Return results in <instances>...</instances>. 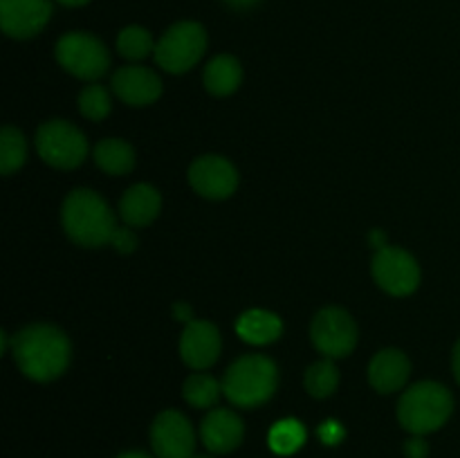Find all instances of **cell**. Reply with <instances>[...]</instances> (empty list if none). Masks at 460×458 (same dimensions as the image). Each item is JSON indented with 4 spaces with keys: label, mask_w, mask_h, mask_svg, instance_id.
Masks as SVG:
<instances>
[{
    "label": "cell",
    "mask_w": 460,
    "mask_h": 458,
    "mask_svg": "<svg viewBox=\"0 0 460 458\" xmlns=\"http://www.w3.org/2000/svg\"><path fill=\"white\" fill-rule=\"evenodd\" d=\"M358 323L341 308L319 310L310 326L314 348L328 359H340L353 353L358 346Z\"/></svg>",
    "instance_id": "obj_8"
},
{
    "label": "cell",
    "mask_w": 460,
    "mask_h": 458,
    "mask_svg": "<svg viewBox=\"0 0 460 458\" xmlns=\"http://www.w3.org/2000/svg\"><path fill=\"white\" fill-rule=\"evenodd\" d=\"M112 103H111V94L103 85L93 84V85H85L79 94V110L81 115L88 117L93 121H102L103 117H108L111 112Z\"/></svg>",
    "instance_id": "obj_26"
},
{
    "label": "cell",
    "mask_w": 460,
    "mask_h": 458,
    "mask_svg": "<svg viewBox=\"0 0 460 458\" xmlns=\"http://www.w3.org/2000/svg\"><path fill=\"white\" fill-rule=\"evenodd\" d=\"M57 3L63 4V7H84L90 0H57Z\"/></svg>",
    "instance_id": "obj_33"
},
{
    "label": "cell",
    "mask_w": 460,
    "mask_h": 458,
    "mask_svg": "<svg viewBox=\"0 0 460 458\" xmlns=\"http://www.w3.org/2000/svg\"><path fill=\"white\" fill-rule=\"evenodd\" d=\"M57 61L61 67L76 79L94 81L103 76L111 67V54L108 48L97 39V36L88 34V31H70L58 39Z\"/></svg>",
    "instance_id": "obj_6"
},
{
    "label": "cell",
    "mask_w": 460,
    "mask_h": 458,
    "mask_svg": "<svg viewBox=\"0 0 460 458\" xmlns=\"http://www.w3.org/2000/svg\"><path fill=\"white\" fill-rule=\"evenodd\" d=\"M223 393L234 407L254 409L268 402L279 384L277 364L265 355H243L223 377Z\"/></svg>",
    "instance_id": "obj_4"
},
{
    "label": "cell",
    "mask_w": 460,
    "mask_h": 458,
    "mask_svg": "<svg viewBox=\"0 0 460 458\" xmlns=\"http://www.w3.org/2000/svg\"><path fill=\"white\" fill-rule=\"evenodd\" d=\"M70 353L66 332L49 323H31L12 337L13 362L34 382H52L63 375Z\"/></svg>",
    "instance_id": "obj_1"
},
{
    "label": "cell",
    "mask_w": 460,
    "mask_h": 458,
    "mask_svg": "<svg viewBox=\"0 0 460 458\" xmlns=\"http://www.w3.org/2000/svg\"><path fill=\"white\" fill-rule=\"evenodd\" d=\"M112 247H115L119 254H130V251H135V247H137V236L133 233V229H117L115 238H112Z\"/></svg>",
    "instance_id": "obj_27"
},
{
    "label": "cell",
    "mask_w": 460,
    "mask_h": 458,
    "mask_svg": "<svg viewBox=\"0 0 460 458\" xmlns=\"http://www.w3.org/2000/svg\"><path fill=\"white\" fill-rule=\"evenodd\" d=\"M193 458H214V456H209V454H196Z\"/></svg>",
    "instance_id": "obj_35"
},
{
    "label": "cell",
    "mask_w": 460,
    "mask_h": 458,
    "mask_svg": "<svg viewBox=\"0 0 460 458\" xmlns=\"http://www.w3.org/2000/svg\"><path fill=\"white\" fill-rule=\"evenodd\" d=\"M236 332L243 341L254 346H265L272 344L281 337L283 323L281 319L274 313H268V310H247L238 317L236 321Z\"/></svg>",
    "instance_id": "obj_18"
},
{
    "label": "cell",
    "mask_w": 460,
    "mask_h": 458,
    "mask_svg": "<svg viewBox=\"0 0 460 458\" xmlns=\"http://www.w3.org/2000/svg\"><path fill=\"white\" fill-rule=\"evenodd\" d=\"M373 278L385 292L407 296L420 286V268L409 251L385 245L373 256Z\"/></svg>",
    "instance_id": "obj_9"
},
{
    "label": "cell",
    "mask_w": 460,
    "mask_h": 458,
    "mask_svg": "<svg viewBox=\"0 0 460 458\" xmlns=\"http://www.w3.org/2000/svg\"><path fill=\"white\" fill-rule=\"evenodd\" d=\"M245 425L232 409H211L200 422V440L211 454H229L241 447Z\"/></svg>",
    "instance_id": "obj_14"
},
{
    "label": "cell",
    "mask_w": 460,
    "mask_h": 458,
    "mask_svg": "<svg viewBox=\"0 0 460 458\" xmlns=\"http://www.w3.org/2000/svg\"><path fill=\"white\" fill-rule=\"evenodd\" d=\"M112 92L128 106H148L162 94V81L151 67L126 66L112 75Z\"/></svg>",
    "instance_id": "obj_15"
},
{
    "label": "cell",
    "mask_w": 460,
    "mask_h": 458,
    "mask_svg": "<svg viewBox=\"0 0 460 458\" xmlns=\"http://www.w3.org/2000/svg\"><path fill=\"white\" fill-rule=\"evenodd\" d=\"M319 438L326 445H337L341 438H344V427L335 420H328L319 427Z\"/></svg>",
    "instance_id": "obj_28"
},
{
    "label": "cell",
    "mask_w": 460,
    "mask_h": 458,
    "mask_svg": "<svg viewBox=\"0 0 460 458\" xmlns=\"http://www.w3.org/2000/svg\"><path fill=\"white\" fill-rule=\"evenodd\" d=\"M36 151L54 169H76L88 155V139L66 119H49L36 130Z\"/></svg>",
    "instance_id": "obj_7"
},
{
    "label": "cell",
    "mask_w": 460,
    "mask_h": 458,
    "mask_svg": "<svg viewBox=\"0 0 460 458\" xmlns=\"http://www.w3.org/2000/svg\"><path fill=\"white\" fill-rule=\"evenodd\" d=\"M454 413V395L440 382H418L398 402V420L411 436H427L445 427Z\"/></svg>",
    "instance_id": "obj_3"
},
{
    "label": "cell",
    "mask_w": 460,
    "mask_h": 458,
    "mask_svg": "<svg viewBox=\"0 0 460 458\" xmlns=\"http://www.w3.org/2000/svg\"><path fill=\"white\" fill-rule=\"evenodd\" d=\"M175 317L180 319V321H191V310H189V305L184 304H178L175 305Z\"/></svg>",
    "instance_id": "obj_32"
},
{
    "label": "cell",
    "mask_w": 460,
    "mask_h": 458,
    "mask_svg": "<svg viewBox=\"0 0 460 458\" xmlns=\"http://www.w3.org/2000/svg\"><path fill=\"white\" fill-rule=\"evenodd\" d=\"M411 373V362L398 348L380 350L368 366V382L377 393H395L402 389Z\"/></svg>",
    "instance_id": "obj_16"
},
{
    "label": "cell",
    "mask_w": 460,
    "mask_h": 458,
    "mask_svg": "<svg viewBox=\"0 0 460 458\" xmlns=\"http://www.w3.org/2000/svg\"><path fill=\"white\" fill-rule=\"evenodd\" d=\"M223 393V384L207 373H193L182 386V395L191 407L211 409Z\"/></svg>",
    "instance_id": "obj_22"
},
{
    "label": "cell",
    "mask_w": 460,
    "mask_h": 458,
    "mask_svg": "<svg viewBox=\"0 0 460 458\" xmlns=\"http://www.w3.org/2000/svg\"><path fill=\"white\" fill-rule=\"evenodd\" d=\"M404 456L407 458H427L429 456V445L422 436H411V438L404 443Z\"/></svg>",
    "instance_id": "obj_29"
},
{
    "label": "cell",
    "mask_w": 460,
    "mask_h": 458,
    "mask_svg": "<svg viewBox=\"0 0 460 458\" xmlns=\"http://www.w3.org/2000/svg\"><path fill=\"white\" fill-rule=\"evenodd\" d=\"M151 447L155 458H193L196 429L184 413L166 409L151 425Z\"/></svg>",
    "instance_id": "obj_10"
},
{
    "label": "cell",
    "mask_w": 460,
    "mask_h": 458,
    "mask_svg": "<svg viewBox=\"0 0 460 458\" xmlns=\"http://www.w3.org/2000/svg\"><path fill=\"white\" fill-rule=\"evenodd\" d=\"M243 81V67L238 58L229 57V54H218L211 58L205 67V88L209 90L214 97H227V94L236 92L238 85Z\"/></svg>",
    "instance_id": "obj_19"
},
{
    "label": "cell",
    "mask_w": 460,
    "mask_h": 458,
    "mask_svg": "<svg viewBox=\"0 0 460 458\" xmlns=\"http://www.w3.org/2000/svg\"><path fill=\"white\" fill-rule=\"evenodd\" d=\"M25 157L27 144L22 133L13 126H4L3 133H0V173L12 175L13 171L25 164Z\"/></svg>",
    "instance_id": "obj_25"
},
{
    "label": "cell",
    "mask_w": 460,
    "mask_h": 458,
    "mask_svg": "<svg viewBox=\"0 0 460 458\" xmlns=\"http://www.w3.org/2000/svg\"><path fill=\"white\" fill-rule=\"evenodd\" d=\"M162 198L151 184H135L119 200V214L128 227H146L157 218Z\"/></svg>",
    "instance_id": "obj_17"
},
{
    "label": "cell",
    "mask_w": 460,
    "mask_h": 458,
    "mask_svg": "<svg viewBox=\"0 0 460 458\" xmlns=\"http://www.w3.org/2000/svg\"><path fill=\"white\" fill-rule=\"evenodd\" d=\"M61 220L67 238L81 247L112 245L119 229L106 200L90 189H76L66 198Z\"/></svg>",
    "instance_id": "obj_2"
},
{
    "label": "cell",
    "mask_w": 460,
    "mask_h": 458,
    "mask_svg": "<svg viewBox=\"0 0 460 458\" xmlns=\"http://www.w3.org/2000/svg\"><path fill=\"white\" fill-rule=\"evenodd\" d=\"M452 371H454V377H456V382L460 384V339L456 341V346H454V353H452Z\"/></svg>",
    "instance_id": "obj_31"
},
{
    "label": "cell",
    "mask_w": 460,
    "mask_h": 458,
    "mask_svg": "<svg viewBox=\"0 0 460 458\" xmlns=\"http://www.w3.org/2000/svg\"><path fill=\"white\" fill-rule=\"evenodd\" d=\"M52 12V0H0V25L9 39L25 40L45 30Z\"/></svg>",
    "instance_id": "obj_11"
},
{
    "label": "cell",
    "mask_w": 460,
    "mask_h": 458,
    "mask_svg": "<svg viewBox=\"0 0 460 458\" xmlns=\"http://www.w3.org/2000/svg\"><path fill=\"white\" fill-rule=\"evenodd\" d=\"M155 40H153L151 31L144 30L139 25H128L119 31L117 36V49L128 61H142V58L155 54Z\"/></svg>",
    "instance_id": "obj_23"
},
{
    "label": "cell",
    "mask_w": 460,
    "mask_h": 458,
    "mask_svg": "<svg viewBox=\"0 0 460 458\" xmlns=\"http://www.w3.org/2000/svg\"><path fill=\"white\" fill-rule=\"evenodd\" d=\"M305 391H308L313 398H328V395L335 393L337 384H340V371H337L335 362L328 357L319 359L313 366L305 371Z\"/></svg>",
    "instance_id": "obj_24"
},
{
    "label": "cell",
    "mask_w": 460,
    "mask_h": 458,
    "mask_svg": "<svg viewBox=\"0 0 460 458\" xmlns=\"http://www.w3.org/2000/svg\"><path fill=\"white\" fill-rule=\"evenodd\" d=\"M220 355V332L205 319H191L180 337V357L193 371L216 364Z\"/></svg>",
    "instance_id": "obj_13"
},
{
    "label": "cell",
    "mask_w": 460,
    "mask_h": 458,
    "mask_svg": "<svg viewBox=\"0 0 460 458\" xmlns=\"http://www.w3.org/2000/svg\"><path fill=\"white\" fill-rule=\"evenodd\" d=\"M189 182L193 191L209 200H225L238 187V171L220 155H202L189 169Z\"/></svg>",
    "instance_id": "obj_12"
},
{
    "label": "cell",
    "mask_w": 460,
    "mask_h": 458,
    "mask_svg": "<svg viewBox=\"0 0 460 458\" xmlns=\"http://www.w3.org/2000/svg\"><path fill=\"white\" fill-rule=\"evenodd\" d=\"M229 9H236V12H247V9H254L261 0H223Z\"/></svg>",
    "instance_id": "obj_30"
},
{
    "label": "cell",
    "mask_w": 460,
    "mask_h": 458,
    "mask_svg": "<svg viewBox=\"0 0 460 458\" xmlns=\"http://www.w3.org/2000/svg\"><path fill=\"white\" fill-rule=\"evenodd\" d=\"M207 31L196 21H180L162 34L155 45V63L169 75H184L202 58Z\"/></svg>",
    "instance_id": "obj_5"
},
{
    "label": "cell",
    "mask_w": 460,
    "mask_h": 458,
    "mask_svg": "<svg viewBox=\"0 0 460 458\" xmlns=\"http://www.w3.org/2000/svg\"><path fill=\"white\" fill-rule=\"evenodd\" d=\"M117 458H153V456H148V454H144V452H124V454H119Z\"/></svg>",
    "instance_id": "obj_34"
},
{
    "label": "cell",
    "mask_w": 460,
    "mask_h": 458,
    "mask_svg": "<svg viewBox=\"0 0 460 458\" xmlns=\"http://www.w3.org/2000/svg\"><path fill=\"white\" fill-rule=\"evenodd\" d=\"M94 162L102 171L111 175H124L130 173L135 166V151L128 142L124 139H102L94 146Z\"/></svg>",
    "instance_id": "obj_20"
},
{
    "label": "cell",
    "mask_w": 460,
    "mask_h": 458,
    "mask_svg": "<svg viewBox=\"0 0 460 458\" xmlns=\"http://www.w3.org/2000/svg\"><path fill=\"white\" fill-rule=\"evenodd\" d=\"M305 438V427L301 425L295 418H286V420H279L277 425L270 429L268 434V445L274 454L279 456H290V454L299 452L304 447Z\"/></svg>",
    "instance_id": "obj_21"
}]
</instances>
